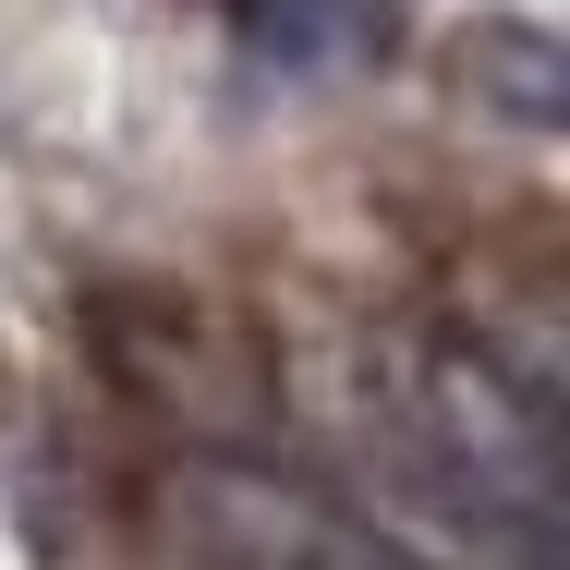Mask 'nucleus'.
I'll list each match as a JSON object with an SVG mask.
<instances>
[{"label": "nucleus", "instance_id": "f257e3e1", "mask_svg": "<svg viewBox=\"0 0 570 570\" xmlns=\"http://www.w3.org/2000/svg\"><path fill=\"white\" fill-rule=\"evenodd\" d=\"M364 450L461 547H510V559L570 547L559 389L473 328H389L364 352Z\"/></svg>", "mask_w": 570, "mask_h": 570}, {"label": "nucleus", "instance_id": "f03ea898", "mask_svg": "<svg viewBox=\"0 0 570 570\" xmlns=\"http://www.w3.org/2000/svg\"><path fill=\"white\" fill-rule=\"evenodd\" d=\"M450 73H461V98L510 110L522 134H559V121H570V49L547 37V24H510V12L461 24V37H450Z\"/></svg>", "mask_w": 570, "mask_h": 570}, {"label": "nucleus", "instance_id": "7ed1b4c3", "mask_svg": "<svg viewBox=\"0 0 570 570\" xmlns=\"http://www.w3.org/2000/svg\"><path fill=\"white\" fill-rule=\"evenodd\" d=\"M230 24L267 73H352L389 37V0H230Z\"/></svg>", "mask_w": 570, "mask_h": 570}]
</instances>
